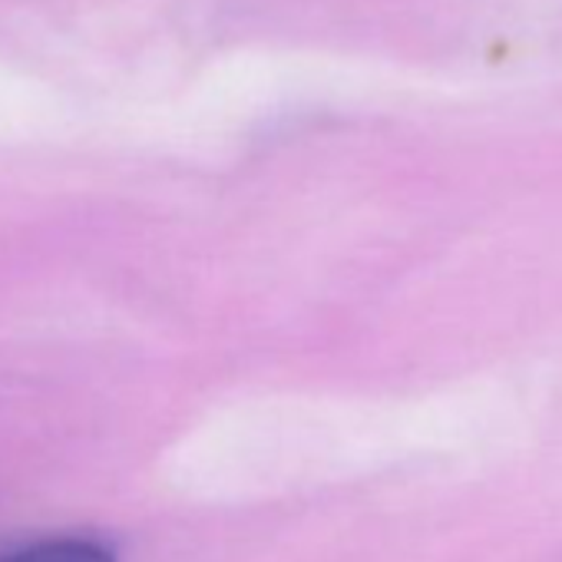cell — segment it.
Segmentation results:
<instances>
[{"label":"cell","mask_w":562,"mask_h":562,"mask_svg":"<svg viewBox=\"0 0 562 562\" xmlns=\"http://www.w3.org/2000/svg\"><path fill=\"white\" fill-rule=\"evenodd\" d=\"M0 562H116V555L97 539L60 536L0 549Z\"/></svg>","instance_id":"1"}]
</instances>
